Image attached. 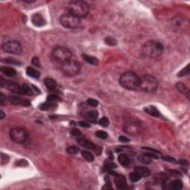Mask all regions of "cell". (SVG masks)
Returning <instances> with one entry per match:
<instances>
[{"label":"cell","mask_w":190,"mask_h":190,"mask_svg":"<svg viewBox=\"0 0 190 190\" xmlns=\"http://www.w3.org/2000/svg\"><path fill=\"white\" fill-rule=\"evenodd\" d=\"M78 125L80 126L81 127H84V128H90L91 126L89 125L88 123H85V122H83V121H80L78 123Z\"/></svg>","instance_id":"obj_43"},{"label":"cell","mask_w":190,"mask_h":190,"mask_svg":"<svg viewBox=\"0 0 190 190\" xmlns=\"http://www.w3.org/2000/svg\"><path fill=\"white\" fill-rule=\"evenodd\" d=\"M22 94L27 95H32L33 91L32 89L27 85V84L24 83L23 85H22Z\"/></svg>","instance_id":"obj_29"},{"label":"cell","mask_w":190,"mask_h":190,"mask_svg":"<svg viewBox=\"0 0 190 190\" xmlns=\"http://www.w3.org/2000/svg\"><path fill=\"white\" fill-rule=\"evenodd\" d=\"M176 88L178 91H180L181 94L186 95L188 98H189V90L185 84L182 83H178L176 84Z\"/></svg>","instance_id":"obj_22"},{"label":"cell","mask_w":190,"mask_h":190,"mask_svg":"<svg viewBox=\"0 0 190 190\" xmlns=\"http://www.w3.org/2000/svg\"><path fill=\"white\" fill-rule=\"evenodd\" d=\"M60 22L63 27L66 28H76L80 24V19L73 14H64L60 16Z\"/></svg>","instance_id":"obj_8"},{"label":"cell","mask_w":190,"mask_h":190,"mask_svg":"<svg viewBox=\"0 0 190 190\" xmlns=\"http://www.w3.org/2000/svg\"><path fill=\"white\" fill-rule=\"evenodd\" d=\"M71 134H72L74 136L77 137V138H80V137L82 136L81 132H80V130H78V129H74L71 130Z\"/></svg>","instance_id":"obj_41"},{"label":"cell","mask_w":190,"mask_h":190,"mask_svg":"<svg viewBox=\"0 0 190 190\" xmlns=\"http://www.w3.org/2000/svg\"><path fill=\"white\" fill-rule=\"evenodd\" d=\"M105 43H106L107 45L113 46V45H117V40L115 39L114 38L111 37V36H109V37H107L106 39H105Z\"/></svg>","instance_id":"obj_36"},{"label":"cell","mask_w":190,"mask_h":190,"mask_svg":"<svg viewBox=\"0 0 190 190\" xmlns=\"http://www.w3.org/2000/svg\"><path fill=\"white\" fill-rule=\"evenodd\" d=\"M95 134H96V136L98 138L102 139V140H105V139H107L108 138V134L104 131L101 130L97 131L96 133H95Z\"/></svg>","instance_id":"obj_35"},{"label":"cell","mask_w":190,"mask_h":190,"mask_svg":"<svg viewBox=\"0 0 190 190\" xmlns=\"http://www.w3.org/2000/svg\"><path fill=\"white\" fill-rule=\"evenodd\" d=\"M163 160H164L165 161H168V162H171V163H175V160L174 158H170V157H163Z\"/></svg>","instance_id":"obj_44"},{"label":"cell","mask_w":190,"mask_h":190,"mask_svg":"<svg viewBox=\"0 0 190 190\" xmlns=\"http://www.w3.org/2000/svg\"><path fill=\"white\" fill-rule=\"evenodd\" d=\"M118 161L123 167H128L131 163V160L129 157L125 154H121L119 155Z\"/></svg>","instance_id":"obj_19"},{"label":"cell","mask_w":190,"mask_h":190,"mask_svg":"<svg viewBox=\"0 0 190 190\" xmlns=\"http://www.w3.org/2000/svg\"><path fill=\"white\" fill-rule=\"evenodd\" d=\"M138 160L143 164H149L151 162V158L146 154H142L138 157Z\"/></svg>","instance_id":"obj_28"},{"label":"cell","mask_w":190,"mask_h":190,"mask_svg":"<svg viewBox=\"0 0 190 190\" xmlns=\"http://www.w3.org/2000/svg\"><path fill=\"white\" fill-rule=\"evenodd\" d=\"M114 183L118 189H127V183L125 177L121 175H116L114 177Z\"/></svg>","instance_id":"obj_14"},{"label":"cell","mask_w":190,"mask_h":190,"mask_svg":"<svg viewBox=\"0 0 190 190\" xmlns=\"http://www.w3.org/2000/svg\"><path fill=\"white\" fill-rule=\"evenodd\" d=\"M99 125L101 126L102 127L107 128L108 126H109V119H108L107 118H105V117H103V118H102L101 119H100Z\"/></svg>","instance_id":"obj_33"},{"label":"cell","mask_w":190,"mask_h":190,"mask_svg":"<svg viewBox=\"0 0 190 190\" xmlns=\"http://www.w3.org/2000/svg\"><path fill=\"white\" fill-rule=\"evenodd\" d=\"M134 171L138 172L141 177H148L151 174V171L149 168L141 166H138L135 167Z\"/></svg>","instance_id":"obj_17"},{"label":"cell","mask_w":190,"mask_h":190,"mask_svg":"<svg viewBox=\"0 0 190 190\" xmlns=\"http://www.w3.org/2000/svg\"><path fill=\"white\" fill-rule=\"evenodd\" d=\"M144 111H145L147 114H150L152 117H155V118H158V117L160 116V112H159V111L157 109V108L152 106V105H149V106L146 107L145 109H144Z\"/></svg>","instance_id":"obj_23"},{"label":"cell","mask_w":190,"mask_h":190,"mask_svg":"<svg viewBox=\"0 0 190 190\" xmlns=\"http://www.w3.org/2000/svg\"><path fill=\"white\" fill-rule=\"evenodd\" d=\"M119 140H120V141L122 142H129V139L127 138L126 137H125V136H120V138H119Z\"/></svg>","instance_id":"obj_45"},{"label":"cell","mask_w":190,"mask_h":190,"mask_svg":"<svg viewBox=\"0 0 190 190\" xmlns=\"http://www.w3.org/2000/svg\"><path fill=\"white\" fill-rule=\"evenodd\" d=\"M8 100L10 103L14 105H29L30 102L28 100L21 97L19 96H15V95H10L9 96Z\"/></svg>","instance_id":"obj_13"},{"label":"cell","mask_w":190,"mask_h":190,"mask_svg":"<svg viewBox=\"0 0 190 190\" xmlns=\"http://www.w3.org/2000/svg\"><path fill=\"white\" fill-rule=\"evenodd\" d=\"M67 10L69 14L80 19L88 15L89 13V5L83 1H71L68 4Z\"/></svg>","instance_id":"obj_3"},{"label":"cell","mask_w":190,"mask_h":190,"mask_svg":"<svg viewBox=\"0 0 190 190\" xmlns=\"http://www.w3.org/2000/svg\"><path fill=\"white\" fill-rule=\"evenodd\" d=\"M178 163H179L182 164V165H184V166H185V165H188V162L186 161V160H179Z\"/></svg>","instance_id":"obj_48"},{"label":"cell","mask_w":190,"mask_h":190,"mask_svg":"<svg viewBox=\"0 0 190 190\" xmlns=\"http://www.w3.org/2000/svg\"><path fill=\"white\" fill-rule=\"evenodd\" d=\"M66 151L70 155H76L80 151V149L76 146H72V147H68Z\"/></svg>","instance_id":"obj_31"},{"label":"cell","mask_w":190,"mask_h":190,"mask_svg":"<svg viewBox=\"0 0 190 190\" xmlns=\"http://www.w3.org/2000/svg\"><path fill=\"white\" fill-rule=\"evenodd\" d=\"M27 75L34 79H39L40 76V73L36 69L33 68L32 67H28L26 69Z\"/></svg>","instance_id":"obj_25"},{"label":"cell","mask_w":190,"mask_h":190,"mask_svg":"<svg viewBox=\"0 0 190 190\" xmlns=\"http://www.w3.org/2000/svg\"><path fill=\"white\" fill-rule=\"evenodd\" d=\"M139 87L146 92H154L158 87V81L154 76L145 74L140 78Z\"/></svg>","instance_id":"obj_4"},{"label":"cell","mask_w":190,"mask_h":190,"mask_svg":"<svg viewBox=\"0 0 190 190\" xmlns=\"http://www.w3.org/2000/svg\"><path fill=\"white\" fill-rule=\"evenodd\" d=\"M58 100H59V97H58L57 95L56 94H50L47 97L48 101H51V102H55Z\"/></svg>","instance_id":"obj_40"},{"label":"cell","mask_w":190,"mask_h":190,"mask_svg":"<svg viewBox=\"0 0 190 190\" xmlns=\"http://www.w3.org/2000/svg\"><path fill=\"white\" fill-rule=\"evenodd\" d=\"M77 142L81 147L84 148H86L89 149H94L95 146L92 142H91L90 140H87V139L83 138V137H80L77 138Z\"/></svg>","instance_id":"obj_16"},{"label":"cell","mask_w":190,"mask_h":190,"mask_svg":"<svg viewBox=\"0 0 190 190\" xmlns=\"http://www.w3.org/2000/svg\"><path fill=\"white\" fill-rule=\"evenodd\" d=\"M10 138L13 142L22 144L28 140V134L27 131L23 128L16 127L10 131Z\"/></svg>","instance_id":"obj_7"},{"label":"cell","mask_w":190,"mask_h":190,"mask_svg":"<svg viewBox=\"0 0 190 190\" xmlns=\"http://www.w3.org/2000/svg\"><path fill=\"white\" fill-rule=\"evenodd\" d=\"M32 64L35 65V66L40 67V62L39 58L36 57V56H34V57L32 59Z\"/></svg>","instance_id":"obj_42"},{"label":"cell","mask_w":190,"mask_h":190,"mask_svg":"<svg viewBox=\"0 0 190 190\" xmlns=\"http://www.w3.org/2000/svg\"><path fill=\"white\" fill-rule=\"evenodd\" d=\"M5 85L8 88V90L12 92L18 94H22V85H20L19 83L12 81V80H7L5 81Z\"/></svg>","instance_id":"obj_12"},{"label":"cell","mask_w":190,"mask_h":190,"mask_svg":"<svg viewBox=\"0 0 190 190\" xmlns=\"http://www.w3.org/2000/svg\"><path fill=\"white\" fill-rule=\"evenodd\" d=\"M142 52L147 57L156 59L162 55L163 52V46L159 42L150 40L142 45Z\"/></svg>","instance_id":"obj_1"},{"label":"cell","mask_w":190,"mask_h":190,"mask_svg":"<svg viewBox=\"0 0 190 190\" xmlns=\"http://www.w3.org/2000/svg\"><path fill=\"white\" fill-rule=\"evenodd\" d=\"M2 62H5V63H7L13 64V65H21V63H20V62L17 61V60L15 59H12V58L5 59V60H2Z\"/></svg>","instance_id":"obj_37"},{"label":"cell","mask_w":190,"mask_h":190,"mask_svg":"<svg viewBox=\"0 0 190 190\" xmlns=\"http://www.w3.org/2000/svg\"><path fill=\"white\" fill-rule=\"evenodd\" d=\"M0 114H1V117H0V119H1V120H2V119L4 118V117H5L4 112H3L2 111H1V112H0Z\"/></svg>","instance_id":"obj_49"},{"label":"cell","mask_w":190,"mask_h":190,"mask_svg":"<svg viewBox=\"0 0 190 190\" xmlns=\"http://www.w3.org/2000/svg\"><path fill=\"white\" fill-rule=\"evenodd\" d=\"M81 69V65L79 62L70 60L62 64L61 70L64 75L67 76H74L77 75Z\"/></svg>","instance_id":"obj_5"},{"label":"cell","mask_w":190,"mask_h":190,"mask_svg":"<svg viewBox=\"0 0 190 190\" xmlns=\"http://www.w3.org/2000/svg\"><path fill=\"white\" fill-rule=\"evenodd\" d=\"M5 100H6V97H5V95L3 94H0V103L1 104L4 103Z\"/></svg>","instance_id":"obj_46"},{"label":"cell","mask_w":190,"mask_h":190,"mask_svg":"<svg viewBox=\"0 0 190 190\" xmlns=\"http://www.w3.org/2000/svg\"><path fill=\"white\" fill-rule=\"evenodd\" d=\"M82 156H83V158L88 162H93L94 160V156H93V155L89 151L86 150L82 151Z\"/></svg>","instance_id":"obj_27"},{"label":"cell","mask_w":190,"mask_h":190,"mask_svg":"<svg viewBox=\"0 0 190 190\" xmlns=\"http://www.w3.org/2000/svg\"><path fill=\"white\" fill-rule=\"evenodd\" d=\"M99 116V114H98L97 111H87L85 112V114H83V117L87 120H90V121H95L97 120Z\"/></svg>","instance_id":"obj_21"},{"label":"cell","mask_w":190,"mask_h":190,"mask_svg":"<svg viewBox=\"0 0 190 190\" xmlns=\"http://www.w3.org/2000/svg\"><path fill=\"white\" fill-rule=\"evenodd\" d=\"M44 83H45V87L48 89L49 90H55L56 86H57L56 82L52 78H45L44 80Z\"/></svg>","instance_id":"obj_20"},{"label":"cell","mask_w":190,"mask_h":190,"mask_svg":"<svg viewBox=\"0 0 190 190\" xmlns=\"http://www.w3.org/2000/svg\"><path fill=\"white\" fill-rule=\"evenodd\" d=\"M142 177L140 176V175L138 174V172H136V171H134V172H131L130 175H129V178H130L131 181L132 182H138L139 180L141 179Z\"/></svg>","instance_id":"obj_30"},{"label":"cell","mask_w":190,"mask_h":190,"mask_svg":"<svg viewBox=\"0 0 190 190\" xmlns=\"http://www.w3.org/2000/svg\"><path fill=\"white\" fill-rule=\"evenodd\" d=\"M123 131L131 136H137L142 132L141 128L134 123H126L124 124Z\"/></svg>","instance_id":"obj_10"},{"label":"cell","mask_w":190,"mask_h":190,"mask_svg":"<svg viewBox=\"0 0 190 190\" xmlns=\"http://www.w3.org/2000/svg\"><path fill=\"white\" fill-rule=\"evenodd\" d=\"M82 57L83 58V60L86 62L87 63L90 64L92 65H97L98 64V60L94 56L88 55V54H84L82 55Z\"/></svg>","instance_id":"obj_24"},{"label":"cell","mask_w":190,"mask_h":190,"mask_svg":"<svg viewBox=\"0 0 190 190\" xmlns=\"http://www.w3.org/2000/svg\"><path fill=\"white\" fill-rule=\"evenodd\" d=\"M2 50L5 53L11 54H20L23 51L22 45L18 41L11 40L3 44Z\"/></svg>","instance_id":"obj_9"},{"label":"cell","mask_w":190,"mask_h":190,"mask_svg":"<svg viewBox=\"0 0 190 190\" xmlns=\"http://www.w3.org/2000/svg\"><path fill=\"white\" fill-rule=\"evenodd\" d=\"M189 65L188 64L184 68H183L181 71H180V72L178 74V76L179 77H182V76H185L186 75H188V74H189Z\"/></svg>","instance_id":"obj_32"},{"label":"cell","mask_w":190,"mask_h":190,"mask_svg":"<svg viewBox=\"0 0 190 190\" xmlns=\"http://www.w3.org/2000/svg\"><path fill=\"white\" fill-rule=\"evenodd\" d=\"M0 71H1V72L4 75L9 76V77H13V76H16V71H15V69H14L11 67L2 66L0 68Z\"/></svg>","instance_id":"obj_18"},{"label":"cell","mask_w":190,"mask_h":190,"mask_svg":"<svg viewBox=\"0 0 190 190\" xmlns=\"http://www.w3.org/2000/svg\"><path fill=\"white\" fill-rule=\"evenodd\" d=\"M86 103L88 105H91V106L92 107H96L97 106L98 104H99V103H98V101L97 100H94V99H92V98H90V99H88Z\"/></svg>","instance_id":"obj_38"},{"label":"cell","mask_w":190,"mask_h":190,"mask_svg":"<svg viewBox=\"0 0 190 190\" xmlns=\"http://www.w3.org/2000/svg\"><path fill=\"white\" fill-rule=\"evenodd\" d=\"M54 102L48 101L47 100L46 103H43V105H41V108H40V109H41L42 110H48V109H50L52 106H54Z\"/></svg>","instance_id":"obj_34"},{"label":"cell","mask_w":190,"mask_h":190,"mask_svg":"<svg viewBox=\"0 0 190 190\" xmlns=\"http://www.w3.org/2000/svg\"><path fill=\"white\" fill-rule=\"evenodd\" d=\"M9 161V157L8 155L2 154L1 155V164L2 165H4V164L8 163Z\"/></svg>","instance_id":"obj_39"},{"label":"cell","mask_w":190,"mask_h":190,"mask_svg":"<svg viewBox=\"0 0 190 190\" xmlns=\"http://www.w3.org/2000/svg\"><path fill=\"white\" fill-rule=\"evenodd\" d=\"M169 188L173 190H180L183 189V183L180 180H175L170 183Z\"/></svg>","instance_id":"obj_26"},{"label":"cell","mask_w":190,"mask_h":190,"mask_svg":"<svg viewBox=\"0 0 190 190\" xmlns=\"http://www.w3.org/2000/svg\"><path fill=\"white\" fill-rule=\"evenodd\" d=\"M143 149H146V150H147L148 151H151V152L152 153H160V151L155 150V149H150V148H143Z\"/></svg>","instance_id":"obj_47"},{"label":"cell","mask_w":190,"mask_h":190,"mask_svg":"<svg viewBox=\"0 0 190 190\" xmlns=\"http://www.w3.org/2000/svg\"><path fill=\"white\" fill-rule=\"evenodd\" d=\"M52 56L54 60L63 64L71 60L72 53L67 48L58 46L53 49Z\"/></svg>","instance_id":"obj_6"},{"label":"cell","mask_w":190,"mask_h":190,"mask_svg":"<svg viewBox=\"0 0 190 190\" xmlns=\"http://www.w3.org/2000/svg\"><path fill=\"white\" fill-rule=\"evenodd\" d=\"M140 78L138 74L133 71H126L121 74L120 77V84L127 90H136L139 87Z\"/></svg>","instance_id":"obj_2"},{"label":"cell","mask_w":190,"mask_h":190,"mask_svg":"<svg viewBox=\"0 0 190 190\" xmlns=\"http://www.w3.org/2000/svg\"><path fill=\"white\" fill-rule=\"evenodd\" d=\"M32 23L34 24L35 26L41 27L45 25L46 24V21H45V18L40 14H35L32 16L31 17Z\"/></svg>","instance_id":"obj_15"},{"label":"cell","mask_w":190,"mask_h":190,"mask_svg":"<svg viewBox=\"0 0 190 190\" xmlns=\"http://www.w3.org/2000/svg\"><path fill=\"white\" fill-rule=\"evenodd\" d=\"M173 25L178 29H185L189 28V20L183 16H177L173 19Z\"/></svg>","instance_id":"obj_11"}]
</instances>
